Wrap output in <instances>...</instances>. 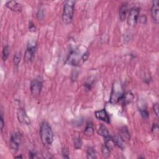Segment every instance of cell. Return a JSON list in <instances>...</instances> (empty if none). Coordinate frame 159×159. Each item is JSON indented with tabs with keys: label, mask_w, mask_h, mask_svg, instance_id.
Returning a JSON list of instances; mask_svg holds the SVG:
<instances>
[{
	"label": "cell",
	"mask_w": 159,
	"mask_h": 159,
	"mask_svg": "<svg viewBox=\"0 0 159 159\" xmlns=\"http://www.w3.org/2000/svg\"><path fill=\"white\" fill-rule=\"evenodd\" d=\"M127 10H128V8H127V3H125L121 6L119 8V18L121 21H122L125 20V18H126Z\"/></svg>",
	"instance_id": "obj_12"
},
{
	"label": "cell",
	"mask_w": 159,
	"mask_h": 159,
	"mask_svg": "<svg viewBox=\"0 0 159 159\" xmlns=\"http://www.w3.org/2000/svg\"><path fill=\"white\" fill-rule=\"evenodd\" d=\"M36 51V45L29 46L24 53V62L29 63L32 62L34 57V53Z\"/></svg>",
	"instance_id": "obj_9"
},
{
	"label": "cell",
	"mask_w": 159,
	"mask_h": 159,
	"mask_svg": "<svg viewBox=\"0 0 159 159\" xmlns=\"http://www.w3.org/2000/svg\"><path fill=\"white\" fill-rule=\"evenodd\" d=\"M152 6L151 8V14L154 22L156 24L159 22V2L157 0L152 2Z\"/></svg>",
	"instance_id": "obj_8"
},
{
	"label": "cell",
	"mask_w": 159,
	"mask_h": 159,
	"mask_svg": "<svg viewBox=\"0 0 159 159\" xmlns=\"http://www.w3.org/2000/svg\"><path fill=\"white\" fill-rule=\"evenodd\" d=\"M124 93L122 85L119 82H116L112 86V91L110 96V103L112 104H116L121 101Z\"/></svg>",
	"instance_id": "obj_3"
},
{
	"label": "cell",
	"mask_w": 159,
	"mask_h": 159,
	"mask_svg": "<svg viewBox=\"0 0 159 159\" xmlns=\"http://www.w3.org/2000/svg\"><path fill=\"white\" fill-rule=\"evenodd\" d=\"M17 116L19 122L24 125H29L30 124L31 121L29 119L28 116L26 111L24 110V108H19L18 111Z\"/></svg>",
	"instance_id": "obj_7"
},
{
	"label": "cell",
	"mask_w": 159,
	"mask_h": 159,
	"mask_svg": "<svg viewBox=\"0 0 159 159\" xmlns=\"http://www.w3.org/2000/svg\"><path fill=\"white\" fill-rule=\"evenodd\" d=\"M82 145V141L80 138L77 137L74 140V147L75 149H80Z\"/></svg>",
	"instance_id": "obj_23"
},
{
	"label": "cell",
	"mask_w": 159,
	"mask_h": 159,
	"mask_svg": "<svg viewBox=\"0 0 159 159\" xmlns=\"http://www.w3.org/2000/svg\"><path fill=\"white\" fill-rule=\"evenodd\" d=\"M29 31H31V32H36V27H35V26L34 25V24H33L32 22L29 23Z\"/></svg>",
	"instance_id": "obj_29"
},
{
	"label": "cell",
	"mask_w": 159,
	"mask_h": 159,
	"mask_svg": "<svg viewBox=\"0 0 159 159\" xmlns=\"http://www.w3.org/2000/svg\"><path fill=\"white\" fill-rule=\"evenodd\" d=\"M102 154H103V156L104 157V158H108L110 157V155H111V150L110 149H109L106 146H105L104 145H103L102 147Z\"/></svg>",
	"instance_id": "obj_21"
},
{
	"label": "cell",
	"mask_w": 159,
	"mask_h": 159,
	"mask_svg": "<svg viewBox=\"0 0 159 159\" xmlns=\"http://www.w3.org/2000/svg\"><path fill=\"white\" fill-rule=\"evenodd\" d=\"M104 145L105 146H106V147L109 149H110L111 150H112V149H113L114 147V146H115L114 142L113 139H112V138L110 136H108V137L105 138Z\"/></svg>",
	"instance_id": "obj_15"
},
{
	"label": "cell",
	"mask_w": 159,
	"mask_h": 159,
	"mask_svg": "<svg viewBox=\"0 0 159 159\" xmlns=\"http://www.w3.org/2000/svg\"><path fill=\"white\" fill-rule=\"evenodd\" d=\"M94 133V127L93 125L91 123H87V125L86 126V128L85 129L84 134L86 136H91Z\"/></svg>",
	"instance_id": "obj_17"
},
{
	"label": "cell",
	"mask_w": 159,
	"mask_h": 159,
	"mask_svg": "<svg viewBox=\"0 0 159 159\" xmlns=\"http://www.w3.org/2000/svg\"><path fill=\"white\" fill-rule=\"evenodd\" d=\"M44 10L42 8H40L38 11V12H37V18H38L39 20H42L44 17Z\"/></svg>",
	"instance_id": "obj_25"
},
{
	"label": "cell",
	"mask_w": 159,
	"mask_h": 159,
	"mask_svg": "<svg viewBox=\"0 0 159 159\" xmlns=\"http://www.w3.org/2000/svg\"><path fill=\"white\" fill-rule=\"evenodd\" d=\"M139 13L140 11L139 9L137 8H134L130 10L129 12V15L127 17V22L129 26H134L137 23L138 20L139 18Z\"/></svg>",
	"instance_id": "obj_5"
},
{
	"label": "cell",
	"mask_w": 159,
	"mask_h": 159,
	"mask_svg": "<svg viewBox=\"0 0 159 159\" xmlns=\"http://www.w3.org/2000/svg\"><path fill=\"white\" fill-rule=\"evenodd\" d=\"M112 138L114 142L115 145H117L119 148H120L122 150H123L125 148V145L124 142V140L120 136H115L114 137H112Z\"/></svg>",
	"instance_id": "obj_14"
},
{
	"label": "cell",
	"mask_w": 159,
	"mask_h": 159,
	"mask_svg": "<svg viewBox=\"0 0 159 159\" xmlns=\"http://www.w3.org/2000/svg\"><path fill=\"white\" fill-rule=\"evenodd\" d=\"M62 156H63V157H64V158H69V150L66 149H65V148L63 149V150H62Z\"/></svg>",
	"instance_id": "obj_26"
},
{
	"label": "cell",
	"mask_w": 159,
	"mask_h": 159,
	"mask_svg": "<svg viewBox=\"0 0 159 159\" xmlns=\"http://www.w3.org/2000/svg\"><path fill=\"white\" fill-rule=\"evenodd\" d=\"M29 157L31 158H37V154L34 152H29Z\"/></svg>",
	"instance_id": "obj_32"
},
{
	"label": "cell",
	"mask_w": 159,
	"mask_h": 159,
	"mask_svg": "<svg viewBox=\"0 0 159 159\" xmlns=\"http://www.w3.org/2000/svg\"><path fill=\"white\" fill-rule=\"evenodd\" d=\"M96 118L106 123H110V118L109 116L107 111L105 109H103L101 110L97 111L95 112Z\"/></svg>",
	"instance_id": "obj_10"
},
{
	"label": "cell",
	"mask_w": 159,
	"mask_h": 159,
	"mask_svg": "<svg viewBox=\"0 0 159 159\" xmlns=\"http://www.w3.org/2000/svg\"><path fill=\"white\" fill-rule=\"evenodd\" d=\"M140 114L142 116V118H143L144 119H147L149 117V113H148V111H147V110L145 108H143V109H140Z\"/></svg>",
	"instance_id": "obj_24"
},
{
	"label": "cell",
	"mask_w": 159,
	"mask_h": 159,
	"mask_svg": "<svg viewBox=\"0 0 159 159\" xmlns=\"http://www.w3.org/2000/svg\"><path fill=\"white\" fill-rule=\"evenodd\" d=\"M134 98V95L131 92H127V93L124 94L121 101H122L123 104H125V105H127V104H130L133 101Z\"/></svg>",
	"instance_id": "obj_13"
},
{
	"label": "cell",
	"mask_w": 159,
	"mask_h": 159,
	"mask_svg": "<svg viewBox=\"0 0 159 159\" xmlns=\"http://www.w3.org/2000/svg\"><path fill=\"white\" fill-rule=\"evenodd\" d=\"M120 133L121 134L119 136L123 138L124 140H129V139H130V134H129V132L127 130V129L125 127H124L121 129Z\"/></svg>",
	"instance_id": "obj_19"
},
{
	"label": "cell",
	"mask_w": 159,
	"mask_h": 159,
	"mask_svg": "<svg viewBox=\"0 0 159 159\" xmlns=\"http://www.w3.org/2000/svg\"><path fill=\"white\" fill-rule=\"evenodd\" d=\"M158 103H156V104H154V112L156 113V116L157 118H158Z\"/></svg>",
	"instance_id": "obj_30"
},
{
	"label": "cell",
	"mask_w": 159,
	"mask_h": 159,
	"mask_svg": "<svg viewBox=\"0 0 159 159\" xmlns=\"http://www.w3.org/2000/svg\"><path fill=\"white\" fill-rule=\"evenodd\" d=\"M75 4V1H67L64 4L62 13V20L66 24H69L72 22Z\"/></svg>",
	"instance_id": "obj_2"
},
{
	"label": "cell",
	"mask_w": 159,
	"mask_h": 159,
	"mask_svg": "<svg viewBox=\"0 0 159 159\" xmlns=\"http://www.w3.org/2000/svg\"><path fill=\"white\" fill-rule=\"evenodd\" d=\"M139 21L142 24H145L146 23H147V17H146V16L145 15L140 16L139 17Z\"/></svg>",
	"instance_id": "obj_28"
},
{
	"label": "cell",
	"mask_w": 159,
	"mask_h": 159,
	"mask_svg": "<svg viewBox=\"0 0 159 159\" xmlns=\"http://www.w3.org/2000/svg\"><path fill=\"white\" fill-rule=\"evenodd\" d=\"M40 136L41 141L45 145H51L53 141V133L49 124L44 121L40 127Z\"/></svg>",
	"instance_id": "obj_1"
},
{
	"label": "cell",
	"mask_w": 159,
	"mask_h": 159,
	"mask_svg": "<svg viewBox=\"0 0 159 159\" xmlns=\"http://www.w3.org/2000/svg\"><path fill=\"white\" fill-rule=\"evenodd\" d=\"M98 132L100 136H103L104 138L110 136V133H109L108 129L106 128L105 125H100L98 129Z\"/></svg>",
	"instance_id": "obj_16"
},
{
	"label": "cell",
	"mask_w": 159,
	"mask_h": 159,
	"mask_svg": "<svg viewBox=\"0 0 159 159\" xmlns=\"http://www.w3.org/2000/svg\"><path fill=\"white\" fill-rule=\"evenodd\" d=\"M86 156L87 158L89 159H95L97 158V153H96L95 150L93 147H90L87 149L86 150Z\"/></svg>",
	"instance_id": "obj_18"
},
{
	"label": "cell",
	"mask_w": 159,
	"mask_h": 159,
	"mask_svg": "<svg viewBox=\"0 0 159 159\" xmlns=\"http://www.w3.org/2000/svg\"><path fill=\"white\" fill-rule=\"evenodd\" d=\"M10 54V50H9V47H8V45H6L4 47L3 50V52H2V57L3 60H6L7 58L9 56Z\"/></svg>",
	"instance_id": "obj_22"
},
{
	"label": "cell",
	"mask_w": 159,
	"mask_h": 159,
	"mask_svg": "<svg viewBox=\"0 0 159 159\" xmlns=\"http://www.w3.org/2000/svg\"><path fill=\"white\" fill-rule=\"evenodd\" d=\"M21 59V52H18L16 53L13 58V63L16 66H18Z\"/></svg>",
	"instance_id": "obj_20"
},
{
	"label": "cell",
	"mask_w": 159,
	"mask_h": 159,
	"mask_svg": "<svg viewBox=\"0 0 159 159\" xmlns=\"http://www.w3.org/2000/svg\"><path fill=\"white\" fill-rule=\"evenodd\" d=\"M6 6L14 12H19L22 10L21 5L14 0L8 1L6 4Z\"/></svg>",
	"instance_id": "obj_11"
},
{
	"label": "cell",
	"mask_w": 159,
	"mask_h": 159,
	"mask_svg": "<svg viewBox=\"0 0 159 159\" xmlns=\"http://www.w3.org/2000/svg\"><path fill=\"white\" fill-rule=\"evenodd\" d=\"M43 86V80L41 77H38L36 78L31 83L30 85V90L31 94L33 96H39L40 93L42 88Z\"/></svg>",
	"instance_id": "obj_4"
},
{
	"label": "cell",
	"mask_w": 159,
	"mask_h": 159,
	"mask_svg": "<svg viewBox=\"0 0 159 159\" xmlns=\"http://www.w3.org/2000/svg\"><path fill=\"white\" fill-rule=\"evenodd\" d=\"M22 139V136L19 132H14L12 134L10 138V147L14 152L18 150L19 145Z\"/></svg>",
	"instance_id": "obj_6"
},
{
	"label": "cell",
	"mask_w": 159,
	"mask_h": 159,
	"mask_svg": "<svg viewBox=\"0 0 159 159\" xmlns=\"http://www.w3.org/2000/svg\"><path fill=\"white\" fill-rule=\"evenodd\" d=\"M16 158H22V156H18V157H16Z\"/></svg>",
	"instance_id": "obj_33"
},
{
	"label": "cell",
	"mask_w": 159,
	"mask_h": 159,
	"mask_svg": "<svg viewBox=\"0 0 159 159\" xmlns=\"http://www.w3.org/2000/svg\"><path fill=\"white\" fill-rule=\"evenodd\" d=\"M0 125H1V131H3L4 126H5V122H4V118L2 112H1V117H0Z\"/></svg>",
	"instance_id": "obj_27"
},
{
	"label": "cell",
	"mask_w": 159,
	"mask_h": 159,
	"mask_svg": "<svg viewBox=\"0 0 159 159\" xmlns=\"http://www.w3.org/2000/svg\"><path fill=\"white\" fill-rule=\"evenodd\" d=\"M152 132L154 133H158V125L156 124H154L153 125V127H152Z\"/></svg>",
	"instance_id": "obj_31"
}]
</instances>
